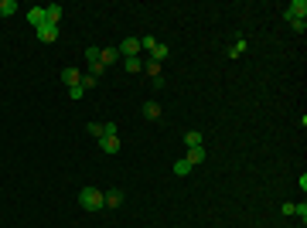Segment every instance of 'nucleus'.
<instances>
[{"label": "nucleus", "instance_id": "obj_3", "mask_svg": "<svg viewBox=\"0 0 307 228\" xmlns=\"http://www.w3.org/2000/svg\"><path fill=\"white\" fill-rule=\"evenodd\" d=\"M283 17H301V21H304L307 17V0H294V3L283 10Z\"/></svg>", "mask_w": 307, "mask_h": 228}, {"label": "nucleus", "instance_id": "obj_20", "mask_svg": "<svg viewBox=\"0 0 307 228\" xmlns=\"http://www.w3.org/2000/svg\"><path fill=\"white\" fill-rule=\"evenodd\" d=\"M85 62L89 65H99V48H85Z\"/></svg>", "mask_w": 307, "mask_h": 228}, {"label": "nucleus", "instance_id": "obj_5", "mask_svg": "<svg viewBox=\"0 0 307 228\" xmlns=\"http://www.w3.org/2000/svg\"><path fill=\"white\" fill-rule=\"evenodd\" d=\"M99 150L109 153V157H113V153H120V137H102V140H99Z\"/></svg>", "mask_w": 307, "mask_h": 228}, {"label": "nucleus", "instance_id": "obj_18", "mask_svg": "<svg viewBox=\"0 0 307 228\" xmlns=\"http://www.w3.org/2000/svg\"><path fill=\"white\" fill-rule=\"evenodd\" d=\"M102 137H120V126L109 119V123H102Z\"/></svg>", "mask_w": 307, "mask_h": 228}, {"label": "nucleus", "instance_id": "obj_26", "mask_svg": "<svg viewBox=\"0 0 307 228\" xmlns=\"http://www.w3.org/2000/svg\"><path fill=\"white\" fill-rule=\"evenodd\" d=\"M294 215H301V222L307 218V205H304V201H301V205H294Z\"/></svg>", "mask_w": 307, "mask_h": 228}, {"label": "nucleus", "instance_id": "obj_10", "mask_svg": "<svg viewBox=\"0 0 307 228\" xmlns=\"http://www.w3.org/2000/svg\"><path fill=\"white\" fill-rule=\"evenodd\" d=\"M102 205H106V208H120V205H123V191H109V194H102Z\"/></svg>", "mask_w": 307, "mask_h": 228}, {"label": "nucleus", "instance_id": "obj_9", "mask_svg": "<svg viewBox=\"0 0 307 228\" xmlns=\"http://www.w3.org/2000/svg\"><path fill=\"white\" fill-rule=\"evenodd\" d=\"M116 58H120V51H116V48H102V51H99V65H102V68H106V65H113Z\"/></svg>", "mask_w": 307, "mask_h": 228}, {"label": "nucleus", "instance_id": "obj_4", "mask_svg": "<svg viewBox=\"0 0 307 228\" xmlns=\"http://www.w3.org/2000/svg\"><path fill=\"white\" fill-rule=\"evenodd\" d=\"M62 82L72 89V85H78V82H82V72H78L76 65H69V68H62Z\"/></svg>", "mask_w": 307, "mask_h": 228}, {"label": "nucleus", "instance_id": "obj_22", "mask_svg": "<svg viewBox=\"0 0 307 228\" xmlns=\"http://www.w3.org/2000/svg\"><path fill=\"white\" fill-rule=\"evenodd\" d=\"M96 82H99V78H96V75H89V72H85V75H82V82H78V85H82V89H96Z\"/></svg>", "mask_w": 307, "mask_h": 228}, {"label": "nucleus", "instance_id": "obj_7", "mask_svg": "<svg viewBox=\"0 0 307 228\" xmlns=\"http://www.w3.org/2000/svg\"><path fill=\"white\" fill-rule=\"evenodd\" d=\"M144 116H147V119H160V116H164V109H160V102H154V99H147V102H144Z\"/></svg>", "mask_w": 307, "mask_h": 228}, {"label": "nucleus", "instance_id": "obj_24", "mask_svg": "<svg viewBox=\"0 0 307 228\" xmlns=\"http://www.w3.org/2000/svg\"><path fill=\"white\" fill-rule=\"evenodd\" d=\"M242 51H246V38H239V41L232 45V55H242Z\"/></svg>", "mask_w": 307, "mask_h": 228}, {"label": "nucleus", "instance_id": "obj_15", "mask_svg": "<svg viewBox=\"0 0 307 228\" xmlns=\"http://www.w3.org/2000/svg\"><path fill=\"white\" fill-rule=\"evenodd\" d=\"M17 14V0H0V17H10Z\"/></svg>", "mask_w": 307, "mask_h": 228}, {"label": "nucleus", "instance_id": "obj_21", "mask_svg": "<svg viewBox=\"0 0 307 228\" xmlns=\"http://www.w3.org/2000/svg\"><path fill=\"white\" fill-rule=\"evenodd\" d=\"M287 24H290L294 31H301V34H304V27H307V21H301V17H287Z\"/></svg>", "mask_w": 307, "mask_h": 228}, {"label": "nucleus", "instance_id": "obj_13", "mask_svg": "<svg viewBox=\"0 0 307 228\" xmlns=\"http://www.w3.org/2000/svg\"><path fill=\"white\" fill-rule=\"evenodd\" d=\"M123 68H127L130 75H133V72H140V68H144V62H140V55H137V58H123Z\"/></svg>", "mask_w": 307, "mask_h": 228}, {"label": "nucleus", "instance_id": "obj_11", "mask_svg": "<svg viewBox=\"0 0 307 228\" xmlns=\"http://www.w3.org/2000/svg\"><path fill=\"white\" fill-rule=\"evenodd\" d=\"M184 160H188L191 167L202 163V160H205V147H188V157H184Z\"/></svg>", "mask_w": 307, "mask_h": 228}, {"label": "nucleus", "instance_id": "obj_6", "mask_svg": "<svg viewBox=\"0 0 307 228\" xmlns=\"http://www.w3.org/2000/svg\"><path fill=\"white\" fill-rule=\"evenodd\" d=\"M38 38H41L45 45H51V41L58 38V27H55V24H41V27H38Z\"/></svg>", "mask_w": 307, "mask_h": 228}, {"label": "nucleus", "instance_id": "obj_25", "mask_svg": "<svg viewBox=\"0 0 307 228\" xmlns=\"http://www.w3.org/2000/svg\"><path fill=\"white\" fill-rule=\"evenodd\" d=\"M82 92H85L82 85H72V89H69V99H82Z\"/></svg>", "mask_w": 307, "mask_h": 228}, {"label": "nucleus", "instance_id": "obj_16", "mask_svg": "<svg viewBox=\"0 0 307 228\" xmlns=\"http://www.w3.org/2000/svg\"><path fill=\"white\" fill-rule=\"evenodd\" d=\"M151 58H154V62H164V58H167V45H160V41H157V45L151 48Z\"/></svg>", "mask_w": 307, "mask_h": 228}, {"label": "nucleus", "instance_id": "obj_17", "mask_svg": "<svg viewBox=\"0 0 307 228\" xmlns=\"http://www.w3.org/2000/svg\"><path fill=\"white\" fill-rule=\"evenodd\" d=\"M144 72H147V75H154V78H160V62L147 58V62H144Z\"/></svg>", "mask_w": 307, "mask_h": 228}, {"label": "nucleus", "instance_id": "obj_19", "mask_svg": "<svg viewBox=\"0 0 307 228\" xmlns=\"http://www.w3.org/2000/svg\"><path fill=\"white\" fill-rule=\"evenodd\" d=\"M174 174H178V177L191 174V163H188V160H178V163H174Z\"/></svg>", "mask_w": 307, "mask_h": 228}, {"label": "nucleus", "instance_id": "obj_8", "mask_svg": "<svg viewBox=\"0 0 307 228\" xmlns=\"http://www.w3.org/2000/svg\"><path fill=\"white\" fill-rule=\"evenodd\" d=\"M58 21H62V7H58V3L45 7V24H55V27H58Z\"/></svg>", "mask_w": 307, "mask_h": 228}, {"label": "nucleus", "instance_id": "obj_14", "mask_svg": "<svg viewBox=\"0 0 307 228\" xmlns=\"http://www.w3.org/2000/svg\"><path fill=\"white\" fill-rule=\"evenodd\" d=\"M184 147H202V133L198 130H188L184 133Z\"/></svg>", "mask_w": 307, "mask_h": 228}, {"label": "nucleus", "instance_id": "obj_2", "mask_svg": "<svg viewBox=\"0 0 307 228\" xmlns=\"http://www.w3.org/2000/svg\"><path fill=\"white\" fill-rule=\"evenodd\" d=\"M116 51H120L123 58H137V55H140V38H123V45H120Z\"/></svg>", "mask_w": 307, "mask_h": 228}, {"label": "nucleus", "instance_id": "obj_1", "mask_svg": "<svg viewBox=\"0 0 307 228\" xmlns=\"http://www.w3.org/2000/svg\"><path fill=\"white\" fill-rule=\"evenodd\" d=\"M78 205H82L85 211L106 208V205H102V191H96V187H82V191H78Z\"/></svg>", "mask_w": 307, "mask_h": 228}, {"label": "nucleus", "instance_id": "obj_12", "mask_svg": "<svg viewBox=\"0 0 307 228\" xmlns=\"http://www.w3.org/2000/svg\"><path fill=\"white\" fill-rule=\"evenodd\" d=\"M27 21H31L34 27H41V24H45V7H31V10H27Z\"/></svg>", "mask_w": 307, "mask_h": 228}, {"label": "nucleus", "instance_id": "obj_23", "mask_svg": "<svg viewBox=\"0 0 307 228\" xmlns=\"http://www.w3.org/2000/svg\"><path fill=\"white\" fill-rule=\"evenodd\" d=\"M89 133H92L96 140H102V123H89Z\"/></svg>", "mask_w": 307, "mask_h": 228}]
</instances>
